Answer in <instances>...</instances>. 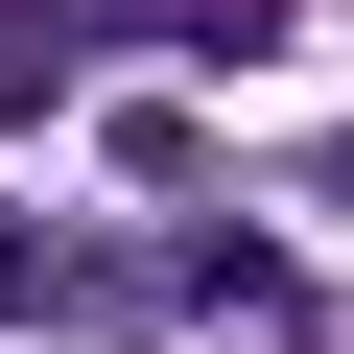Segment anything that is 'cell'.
Here are the masks:
<instances>
[{"label":"cell","instance_id":"1","mask_svg":"<svg viewBox=\"0 0 354 354\" xmlns=\"http://www.w3.org/2000/svg\"><path fill=\"white\" fill-rule=\"evenodd\" d=\"M0 307H48V236H0Z\"/></svg>","mask_w":354,"mask_h":354}]
</instances>
